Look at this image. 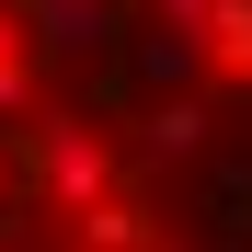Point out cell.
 I'll use <instances>...</instances> for the list:
<instances>
[{"label": "cell", "mask_w": 252, "mask_h": 252, "mask_svg": "<svg viewBox=\"0 0 252 252\" xmlns=\"http://www.w3.org/2000/svg\"><path fill=\"white\" fill-rule=\"evenodd\" d=\"M34 172H46V206H92V195L115 184V160H103V138H80V126H58V115H46Z\"/></svg>", "instance_id": "cell-1"}, {"label": "cell", "mask_w": 252, "mask_h": 252, "mask_svg": "<svg viewBox=\"0 0 252 252\" xmlns=\"http://www.w3.org/2000/svg\"><path fill=\"white\" fill-rule=\"evenodd\" d=\"M195 69H206L195 34H149V46H138V80H149V92H172V80H195Z\"/></svg>", "instance_id": "cell-6"}, {"label": "cell", "mask_w": 252, "mask_h": 252, "mask_svg": "<svg viewBox=\"0 0 252 252\" xmlns=\"http://www.w3.org/2000/svg\"><path fill=\"white\" fill-rule=\"evenodd\" d=\"M46 23V58H103L115 46V0H34Z\"/></svg>", "instance_id": "cell-2"}, {"label": "cell", "mask_w": 252, "mask_h": 252, "mask_svg": "<svg viewBox=\"0 0 252 252\" xmlns=\"http://www.w3.org/2000/svg\"><path fill=\"white\" fill-rule=\"evenodd\" d=\"M0 195H12V160H0Z\"/></svg>", "instance_id": "cell-11"}, {"label": "cell", "mask_w": 252, "mask_h": 252, "mask_svg": "<svg viewBox=\"0 0 252 252\" xmlns=\"http://www.w3.org/2000/svg\"><path fill=\"white\" fill-rule=\"evenodd\" d=\"M80 241H92V252H138L149 241V206L138 195H92V206H80Z\"/></svg>", "instance_id": "cell-4"}, {"label": "cell", "mask_w": 252, "mask_h": 252, "mask_svg": "<svg viewBox=\"0 0 252 252\" xmlns=\"http://www.w3.org/2000/svg\"><path fill=\"white\" fill-rule=\"evenodd\" d=\"M195 46L218 58V69H252V0H206V23H195Z\"/></svg>", "instance_id": "cell-5"}, {"label": "cell", "mask_w": 252, "mask_h": 252, "mask_svg": "<svg viewBox=\"0 0 252 252\" xmlns=\"http://www.w3.org/2000/svg\"><path fill=\"white\" fill-rule=\"evenodd\" d=\"M0 229H12L23 252H80V241H46V229H23V218H0Z\"/></svg>", "instance_id": "cell-9"}, {"label": "cell", "mask_w": 252, "mask_h": 252, "mask_svg": "<svg viewBox=\"0 0 252 252\" xmlns=\"http://www.w3.org/2000/svg\"><path fill=\"white\" fill-rule=\"evenodd\" d=\"M23 115H34V69H23V58H0V126H23Z\"/></svg>", "instance_id": "cell-7"}, {"label": "cell", "mask_w": 252, "mask_h": 252, "mask_svg": "<svg viewBox=\"0 0 252 252\" xmlns=\"http://www.w3.org/2000/svg\"><path fill=\"white\" fill-rule=\"evenodd\" d=\"M0 58H23V23H12V0H0Z\"/></svg>", "instance_id": "cell-10"}, {"label": "cell", "mask_w": 252, "mask_h": 252, "mask_svg": "<svg viewBox=\"0 0 252 252\" xmlns=\"http://www.w3.org/2000/svg\"><path fill=\"white\" fill-rule=\"evenodd\" d=\"M206 126H218V115H206L195 92H160V103L138 115V149H149V160H195V149H206Z\"/></svg>", "instance_id": "cell-3"}, {"label": "cell", "mask_w": 252, "mask_h": 252, "mask_svg": "<svg viewBox=\"0 0 252 252\" xmlns=\"http://www.w3.org/2000/svg\"><path fill=\"white\" fill-rule=\"evenodd\" d=\"M149 12H160V34H195V23H206V0H149Z\"/></svg>", "instance_id": "cell-8"}]
</instances>
